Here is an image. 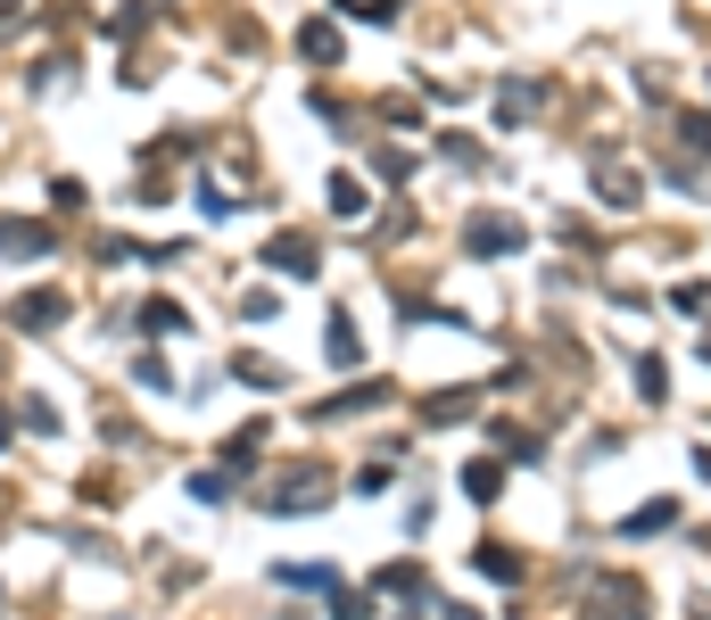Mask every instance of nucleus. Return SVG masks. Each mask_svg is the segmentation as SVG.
<instances>
[{"label":"nucleus","instance_id":"f257e3e1","mask_svg":"<svg viewBox=\"0 0 711 620\" xmlns=\"http://www.w3.org/2000/svg\"><path fill=\"white\" fill-rule=\"evenodd\" d=\"M50 224H34V215H0V257H9V265H42V257H50Z\"/></svg>","mask_w":711,"mask_h":620},{"label":"nucleus","instance_id":"f03ea898","mask_svg":"<svg viewBox=\"0 0 711 620\" xmlns=\"http://www.w3.org/2000/svg\"><path fill=\"white\" fill-rule=\"evenodd\" d=\"M464 241L480 248V257H513V248H522V224H513V215H471Z\"/></svg>","mask_w":711,"mask_h":620},{"label":"nucleus","instance_id":"7ed1b4c3","mask_svg":"<svg viewBox=\"0 0 711 620\" xmlns=\"http://www.w3.org/2000/svg\"><path fill=\"white\" fill-rule=\"evenodd\" d=\"M9 315H18V323H25V331H50V323H58V315H67V299H58V290H25V299H18V306H9Z\"/></svg>","mask_w":711,"mask_h":620},{"label":"nucleus","instance_id":"20e7f679","mask_svg":"<svg viewBox=\"0 0 711 620\" xmlns=\"http://www.w3.org/2000/svg\"><path fill=\"white\" fill-rule=\"evenodd\" d=\"M265 265H281V273H315V248H306V241H265Z\"/></svg>","mask_w":711,"mask_h":620},{"label":"nucleus","instance_id":"39448f33","mask_svg":"<svg viewBox=\"0 0 711 620\" xmlns=\"http://www.w3.org/2000/svg\"><path fill=\"white\" fill-rule=\"evenodd\" d=\"M323 348H331V364H356V323L331 315V331H323Z\"/></svg>","mask_w":711,"mask_h":620},{"label":"nucleus","instance_id":"423d86ee","mask_svg":"<svg viewBox=\"0 0 711 620\" xmlns=\"http://www.w3.org/2000/svg\"><path fill=\"white\" fill-rule=\"evenodd\" d=\"M529 100H538V92L513 75V83H505V108H497V116H505V125H529Z\"/></svg>","mask_w":711,"mask_h":620},{"label":"nucleus","instance_id":"0eeeda50","mask_svg":"<svg viewBox=\"0 0 711 620\" xmlns=\"http://www.w3.org/2000/svg\"><path fill=\"white\" fill-rule=\"evenodd\" d=\"M299 42H306V58H315V67H323V58H339V34H331V25H306Z\"/></svg>","mask_w":711,"mask_h":620},{"label":"nucleus","instance_id":"6e6552de","mask_svg":"<svg viewBox=\"0 0 711 620\" xmlns=\"http://www.w3.org/2000/svg\"><path fill=\"white\" fill-rule=\"evenodd\" d=\"M331 215H364V183H331Z\"/></svg>","mask_w":711,"mask_h":620},{"label":"nucleus","instance_id":"1a4fd4ad","mask_svg":"<svg viewBox=\"0 0 711 620\" xmlns=\"http://www.w3.org/2000/svg\"><path fill=\"white\" fill-rule=\"evenodd\" d=\"M281 315V299H273V290H257V299H241V323H273Z\"/></svg>","mask_w":711,"mask_h":620},{"label":"nucleus","instance_id":"9d476101","mask_svg":"<svg viewBox=\"0 0 711 620\" xmlns=\"http://www.w3.org/2000/svg\"><path fill=\"white\" fill-rule=\"evenodd\" d=\"M141 323H150V331H174V323H183V306H174V299H150V315H141Z\"/></svg>","mask_w":711,"mask_h":620},{"label":"nucleus","instance_id":"9b49d317","mask_svg":"<svg viewBox=\"0 0 711 620\" xmlns=\"http://www.w3.org/2000/svg\"><path fill=\"white\" fill-rule=\"evenodd\" d=\"M0 9H25V0H0Z\"/></svg>","mask_w":711,"mask_h":620}]
</instances>
